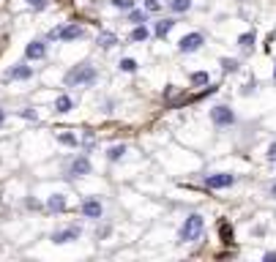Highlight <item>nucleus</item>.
Segmentation results:
<instances>
[{
  "mask_svg": "<svg viewBox=\"0 0 276 262\" xmlns=\"http://www.w3.org/2000/svg\"><path fill=\"white\" fill-rule=\"evenodd\" d=\"M202 229H205V219H202L200 213L186 216V221H183V224H180V229H178V243H194V241H200Z\"/></svg>",
  "mask_w": 276,
  "mask_h": 262,
  "instance_id": "f257e3e1",
  "label": "nucleus"
},
{
  "mask_svg": "<svg viewBox=\"0 0 276 262\" xmlns=\"http://www.w3.org/2000/svg\"><path fill=\"white\" fill-rule=\"evenodd\" d=\"M96 82V69L90 66V63H79V66H74V69L66 74V85L69 88H79V85H93Z\"/></svg>",
  "mask_w": 276,
  "mask_h": 262,
  "instance_id": "f03ea898",
  "label": "nucleus"
},
{
  "mask_svg": "<svg viewBox=\"0 0 276 262\" xmlns=\"http://www.w3.org/2000/svg\"><path fill=\"white\" fill-rule=\"evenodd\" d=\"M49 38L77 41V38H85V28H82V25H63V28H52V30H49Z\"/></svg>",
  "mask_w": 276,
  "mask_h": 262,
  "instance_id": "7ed1b4c3",
  "label": "nucleus"
},
{
  "mask_svg": "<svg viewBox=\"0 0 276 262\" xmlns=\"http://www.w3.org/2000/svg\"><path fill=\"white\" fill-rule=\"evenodd\" d=\"M211 120H214V126H219V129H227V126L235 123V112L230 110V107H224V104H219V107L211 110Z\"/></svg>",
  "mask_w": 276,
  "mask_h": 262,
  "instance_id": "20e7f679",
  "label": "nucleus"
},
{
  "mask_svg": "<svg viewBox=\"0 0 276 262\" xmlns=\"http://www.w3.org/2000/svg\"><path fill=\"white\" fill-rule=\"evenodd\" d=\"M205 44V36L202 33H189V36H183L178 41V49L183 52V55H192V52H197V49Z\"/></svg>",
  "mask_w": 276,
  "mask_h": 262,
  "instance_id": "39448f33",
  "label": "nucleus"
},
{
  "mask_svg": "<svg viewBox=\"0 0 276 262\" xmlns=\"http://www.w3.org/2000/svg\"><path fill=\"white\" fill-rule=\"evenodd\" d=\"M82 238V227H66V229H55L49 235L52 243H71V241H79Z\"/></svg>",
  "mask_w": 276,
  "mask_h": 262,
  "instance_id": "423d86ee",
  "label": "nucleus"
},
{
  "mask_svg": "<svg viewBox=\"0 0 276 262\" xmlns=\"http://www.w3.org/2000/svg\"><path fill=\"white\" fill-rule=\"evenodd\" d=\"M235 183V175L230 172H216V175H208L205 178V186L214 188V191H219V188H230Z\"/></svg>",
  "mask_w": 276,
  "mask_h": 262,
  "instance_id": "0eeeda50",
  "label": "nucleus"
},
{
  "mask_svg": "<svg viewBox=\"0 0 276 262\" xmlns=\"http://www.w3.org/2000/svg\"><path fill=\"white\" fill-rule=\"evenodd\" d=\"M101 213H104V205L96 200V197H88V200L82 202V216H85V219L99 221V219H101Z\"/></svg>",
  "mask_w": 276,
  "mask_h": 262,
  "instance_id": "6e6552de",
  "label": "nucleus"
},
{
  "mask_svg": "<svg viewBox=\"0 0 276 262\" xmlns=\"http://www.w3.org/2000/svg\"><path fill=\"white\" fill-rule=\"evenodd\" d=\"M25 55H28L30 60H44V57H47V44L44 41H30L28 47H25Z\"/></svg>",
  "mask_w": 276,
  "mask_h": 262,
  "instance_id": "1a4fd4ad",
  "label": "nucleus"
},
{
  "mask_svg": "<svg viewBox=\"0 0 276 262\" xmlns=\"http://www.w3.org/2000/svg\"><path fill=\"white\" fill-rule=\"evenodd\" d=\"M69 175H90V161L88 156H77L69 164Z\"/></svg>",
  "mask_w": 276,
  "mask_h": 262,
  "instance_id": "9d476101",
  "label": "nucleus"
},
{
  "mask_svg": "<svg viewBox=\"0 0 276 262\" xmlns=\"http://www.w3.org/2000/svg\"><path fill=\"white\" fill-rule=\"evenodd\" d=\"M30 76H33V69H30V66H11V69L6 71V79H30Z\"/></svg>",
  "mask_w": 276,
  "mask_h": 262,
  "instance_id": "9b49d317",
  "label": "nucleus"
},
{
  "mask_svg": "<svg viewBox=\"0 0 276 262\" xmlns=\"http://www.w3.org/2000/svg\"><path fill=\"white\" fill-rule=\"evenodd\" d=\"M69 207V202H66V194H52L47 200V210H52V213H63Z\"/></svg>",
  "mask_w": 276,
  "mask_h": 262,
  "instance_id": "f8f14e48",
  "label": "nucleus"
},
{
  "mask_svg": "<svg viewBox=\"0 0 276 262\" xmlns=\"http://www.w3.org/2000/svg\"><path fill=\"white\" fill-rule=\"evenodd\" d=\"M74 110V101H71V96H58L55 98V112H60V115H66V112Z\"/></svg>",
  "mask_w": 276,
  "mask_h": 262,
  "instance_id": "ddd939ff",
  "label": "nucleus"
},
{
  "mask_svg": "<svg viewBox=\"0 0 276 262\" xmlns=\"http://www.w3.org/2000/svg\"><path fill=\"white\" fill-rule=\"evenodd\" d=\"M173 28H175V19H159V22H156V28H153V33L159 36V38H164Z\"/></svg>",
  "mask_w": 276,
  "mask_h": 262,
  "instance_id": "4468645a",
  "label": "nucleus"
},
{
  "mask_svg": "<svg viewBox=\"0 0 276 262\" xmlns=\"http://www.w3.org/2000/svg\"><path fill=\"white\" fill-rule=\"evenodd\" d=\"M96 41L101 44L104 49H110V47H115V44H118V36H115V33H110V30H101Z\"/></svg>",
  "mask_w": 276,
  "mask_h": 262,
  "instance_id": "2eb2a0df",
  "label": "nucleus"
},
{
  "mask_svg": "<svg viewBox=\"0 0 276 262\" xmlns=\"http://www.w3.org/2000/svg\"><path fill=\"white\" fill-rule=\"evenodd\" d=\"M170 8H173L175 14H186L189 8H192V0H170Z\"/></svg>",
  "mask_w": 276,
  "mask_h": 262,
  "instance_id": "dca6fc26",
  "label": "nucleus"
},
{
  "mask_svg": "<svg viewBox=\"0 0 276 262\" xmlns=\"http://www.w3.org/2000/svg\"><path fill=\"white\" fill-rule=\"evenodd\" d=\"M148 36H151V30L145 25H137V28L131 30V41H148Z\"/></svg>",
  "mask_w": 276,
  "mask_h": 262,
  "instance_id": "f3484780",
  "label": "nucleus"
},
{
  "mask_svg": "<svg viewBox=\"0 0 276 262\" xmlns=\"http://www.w3.org/2000/svg\"><path fill=\"white\" fill-rule=\"evenodd\" d=\"M255 30H249V33H243V36H238V47H243V49H252L255 47Z\"/></svg>",
  "mask_w": 276,
  "mask_h": 262,
  "instance_id": "a211bd4d",
  "label": "nucleus"
},
{
  "mask_svg": "<svg viewBox=\"0 0 276 262\" xmlns=\"http://www.w3.org/2000/svg\"><path fill=\"white\" fill-rule=\"evenodd\" d=\"M118 69L126 71V74H134V71H137V60H134V57H123V60L118 63Z\"/></svg>",
  "mask_w": 276,
  "mask_h": 262,
  "instance_id": "6ab92c4d",
  "label": "nucleus"
},
{
  "mask_svg": "<svg viewBox=\"0 0 276 262\" xmlns=\"http://www.w3.org/2000/svg\"><path fill=\"white\" fill-rule=\"evenodd\" d=\"M148 14L145 11H137V8H129V22H134V25H145Z\"/></svg>",
  "mask_w": 276,
  "mask_h": 262,
  "instance_id": "aec40b11",
  "label": "nucleus"
},
{
  "mask_svg": "<svg viewBox=\"0 0 276 262\" xmlns=\"http://www.w3.org/2000/svg\"><path fill=\"white\" fill-rule=\"evenodd\" d=\"M219 235L224 243H233V227H230L227 221H219Z\"/></svg>",
  "mask_w": 276,
  "mask_h": 262,
  "instance_id": "412c9836",
  "label": "nucleus"
},
{
  "mask_svg": "<svg viewBox=\"0 0 276 262\" xmlns=\"http://www.w3.org/2000/svg\"><path fill=\"white\" fill-rule=\"evenodd\" d=\"M123 153H126V145H112L110 150H107V159H110V161H118L120 156H123Z\"/></svg>",
  "mask_w": 276,
  "mask_h": 262,
  "instance_id": "4be33fe9",
  "label": "nucleus"
},
{
  "mask_svg": "<svg viewBox=\"0 0 276 262\" xmlns=\"http://www.w3.org/2000/svg\"><path fill=\"white\" fill-rule=\"evenodd\" d=\"M221 69L233 74V71H238V60H233V57H221Z\"/></svg>",
  "mask_w": 276,
  "mask_h": 262,
  "instance_id": "5701e85b",
  "label": "nucleus"
},
{
  "mask_svg": "<svg viewBox=\"0 0 276 262\" xmlns=\"http://www.w3.org/2000/svg\"><path fill=\"white\" fill-rule=\"evenodd\" d=\"M115 8H120V11H129V8H134V0H110Z\"/></svg>",
  "mask_w": 276,
  "mask_h": 262,
  "instance_id": "b1692460",
  "label": "nucleus"
},
{
  "mask_svg": "<svg viewBox=\"0 0 276 262\" xmlns=\"http://www.w3.org/2000/svg\"><path fill=\"white\" fill-rule=\"evenodd\" d=\"M192 85H208V74H205V71H194V74H192Z\"/></svg>",
  "mask_w": 276,
  "mask_h": 262,
  "instance_id": "393cba45",
  "label": "nucleus"
},
{
  "mask_svg": "<svg viewBox=\"0 0 276 262\" xmlns=\"http://www.w3.org/2000/svg\"><path fill=\"white\" fill-rule=\"evenodd\" d=\"M30 8H36V11H44V8L49 6V0H25Z\"/></svg>",
  "mask_w": 276,
  "mask_h": 262,
  "instance_id": "a878e982",
  "label": "nucleus"
},
{
  "mask_svg": "<svg viewBox=\"0 0 276 262\" xmlns=\"http://www.w3.org/2000/svg\"><path fill=\"white\" fill-rule=\"evenodd\" d=\"M63 142V145H69V148H77V137L74 134H60V137H58Z\"/></svg>",
  "mask_w": 276,
  "mask_h": 262,
  "instance_id": "bb28decb",
  "label": "nucleus"
},
{
  "mask_svg": "<svg viewBox=\"0 0 276 262\" xmlns=\"http://www.w3.org/2000/svg\"><path fill=\"white\" fill-rule=\"evenodd\" d=\"M145 8H148V11H159V8H161V0H145Z\"/></svg>",
  "mask_w": 276,
  "mask_h": 262,
  "instance_id": "cd10ccee",
  "label": "nucleus"
},
{
  "mask_svg": "<svg viewBox=\"0 0 276 262\" xmlns=\"http://www.w3.org/2000/svg\"><path fill=\"white\" fill-rule=\"evenodd\" d=\"M265 159L276 164V142H271V145H268V153H265Z\"/></svg>",
  "mask_w": 276,
  "mask_h": 262,
  "instance_id": "c85d7f7f",
  "label": "nucleus"
},
{
  "mask_svg": "<svg viewBox=\"0 0 276 262\" xmlns=\"http://www.w3.org/2000/svg\"><path fill=\"white\" fill-rule=\"evenodd\" d=\"M20 115H22V117H28V120H36V117H39V115H36V110H22Z\"/></svg>",
  "mask_w": 276,
  "mask_h": 262,
  "instance_id": "c756f323",
  "label": "nucleus"
},
{
  "mask_svg": "<svg viewBox=\"0 0 276 262\" xmlns=\"http://www.w3.org/2000/svg\"><path fill=\"white\" fill-rule=\"evenodd\" d=\"M262 260H265V262H276V251H268V254L262 257Z\"/></svg>",
  "mask_w": 276,
  "mask_h": 262,
  "instance_id": "7c9ffc66",
  "label": "nucleus"
},
{
  "mask_svg": "<svg viewBox=\"0 0 276 262\" xmlns=\"http://www.w3.org/2000/svg\"><path fill=\"white\" fill-rule=\"evenodd\" d=\"M268 191H271V197L276 200V183H271V188H268Z\"/></svg>",
  "mask_w": 276,
  "mask_h": 262,
  "instance_id": "2f4dec72",
  "label": "nucleus"
},
{
  "mask_svg": "<svg viewBox=\"0 0 276 262\" xmlns=\"http://www.w3.org/2000/svg\"><path fill=\"white\" fill-rule=\"evenodd\" d=\"M3 120H6V112L0 110V126H3Z\"/></svg>",
  "mask_w": 276,
  "mask_h": 262,
  "instance_id": "473e14b6",
  "label": "nucleus"
},
{
  "mask_svg": "<svg viewBox=\"0 0 276 262\" xmlns=\"http://www.w3.org/2000/svg\"><path fill=\"white\" fill-rule=\"evenodd\" d=\"M274 79H276V69H274Z\"/></svg>",
  "mask_w": 276,
  "mask_h": 262,
  "instance_id": "72a5a7b5",
  "label": "nucleus"
}]
</instances>
